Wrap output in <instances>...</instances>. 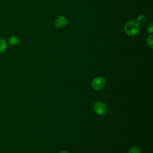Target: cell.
<instances>
[{"label": "cell", "mask_w": 153, "mask_h": 153, "mask_svg": "<svg viewBox=\"0 0 153 153\" xmlns=\"http://www.w3.org/2000/svg\"><path fill=\"white\" fill-rule=\"evenodd\" d=\"M124 29L127 35L133 36L139 33L140 25L136 20H130L126 23Z\"/></svg>", "instance_id": "obj_1"}, {"label": "cell", "mask_w": 153, "mask_h": 153, "mask_svg": "<svg viewBox=\"0 0 153 153\" xmlns=\"http://www.w3.org/2000/svg\"><path fill=\"white\" fill-rule=\"evenodd\" d=\"M105 79L102 76H97L94 78L91 82V85L94 90H100L105 85Z\"/></svg>", "instance_id": "obj_2"}, {"label": "cell", "mask_w": 153, "mask_h": 153, "mask_svg": "<svg viewBox=\"0 0 153 153\" xmlns=\"http://www.w3.org/2000/svg\"><path fill=\"white\" fill-rule=\"evenodd\" d=\"M94 109L96 114L100 115H105L107 112V107L102 102H97L94 105Z\"/></svg>", "instance_id": "obj_3"}, {"label": "cell", "mask_w": 153, "mask_h": 153, "mask_svg": "<svg viewBox=\"0 0 153 153\" xmlns=\"http://www.w3.org/2000/svg\"><path fill=\"white\" fill-rule=\"evenodd\" d=\"M68 23L67 19L63 16H59L55 20L54 25L57 28H60L66 25Z\"/></svg>", "instance_id": "obj_4"}, {"label": "cell", "mask_w": 153, "mask_h": 153, "mask_svg": "<svg viewBox=\"0 0 153 153\" xmlns=\"http://www.w3.org/2000/svg\"><path fill=\"white\" fill-rule=\"evenodd\" d=\"M18 42H19V38H17V36L14 35L11 36L8 39V43L10 45H15L17 44Z\"/></svg>", "instance_id": "obj_5"}, {"label": "cell", "mask_w": 153, "mask_h": 153, "mask_svg": "<svg viewBox=\"0 0 153 153\" xmlns=\"http://www.w3.org/2000/svg\"><path fill=\"white\" fill-rule=\"evenodd\" d=\"M7 47V42L3 39H0V53H2L5 51Z\"/></svg>", "instance_id": "obj_6"}, {"label": "cell", "mask_w": 153, "mask_h": 153, "mask_svg": "<svg viewBox=\"0 0 153 153\" xmlns=\"http://www.w3.org/2000/svg\"><path fill=\"white\" fill-rule=\"evenodd\" d=\"M136 21L139 25H143L146 22V17L145 15H143V14L139 15L137 17V20Z\"/></svg>", "instance_id": "obj_7"}, {"label": "cell", "mask_w": 153, "mask_h": 153, "mask_svg": "<svg viewBox=\"0 0 153 153\" xmlns=\"http://www.w3.org/2000/svg\"><path fill=\"white\" fill-rule=\"evenodd\" d=\"M153 36L152 35H150L148 36L147 39H146V43L148 46L150 48H152L153 47Z\"/></svg>", "instance_id": "obj_8"}, {"label": "cell", "mask_w": 153, "mask_h": 153, "mask_svg": "<svg viewBox=\"0 0 153 153\" xmlns=\"http://www.w3.org/2000/svg\"><path fill=\"white\" fill-rule=\"evenodd\" d=\"M128 153H140V150L138 147H131L128 151Z\"/></svg>", "instance_id": "obj_9"}, {"label": "cell", "mask_w": 153, "mask_h": 153, "mask_svg": "<svg viewBox=\"0 0 153 153\" xmlns=\"http://www.w3.org/2000/svg\"><path fill=\"white\" fill-rule=\"evenodd\" d=\"M153 31V26H152V23H151L148 25V26H147V32L150 33H152Z\"/></svg>", "instance_id": "obj_10"}, {"label": "cell", "mask_w": 153, "mask_h": 153, "mask_svg": "<svg viewBox=\"0 0 153 153\" xmlns=\"http://www.w3.org/2000/svg\"><path fill=\"white\" fill-rule=\"evenodd\" d=\"M60 153H69V152L67 151H61Z\"/></svg>", "instance_id": "obj_11"}]
</instances>
